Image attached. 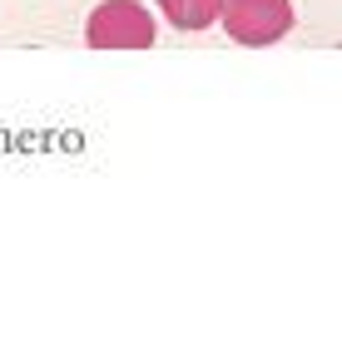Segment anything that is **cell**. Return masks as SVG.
<instances>
[{
	"mask_svg": "<svg viewBox=\"0 0 342 351\" xmlns=\"http://www.w3.org/2000/svg\"><path fill=\"white\" fill-rule=\"evenodd\" d=\"M154 40V25L139 5H124V0H114V5H100L89 15V45H104V50H119V45H149Z\"/></svg>",
	"mask_w": 342,
	"mask_h": 351,
	"instance_id": "obj_2",
	"label": "cell"
},
{
	"mask_svg": "<svg viewBox=\"0 0 342 351\" xmlns=\"http://www.w3.org/2000/svg\"><path fill=\"white\" fill-rule=\"evenodd\" d=\"M159 5H164L169 20L184 25V30H198V25H209V20L218 15V0H159Z\"/></svg>",
	"mask_w": 342,
	"mask_h": 351,
	"instance_id": "obj_3",
	"label": "cell"
},
{
	"mask_svg": "<svg viewBox=\"0 0 342 351\" xmlns=\"http://www.w3.org/2000/svg\"><path fill=\"white\" fill-rule=\"evenodd\" d=\"M223 20H228V30H233V40L268 45V40H278L288 30L293 15H288V0H228Z\"/></svg>",
	"mask_w": 342,
	"mask_h": 351,
	"instance_id": "obj_1",
	"label": "cell"
}]
</instances>
